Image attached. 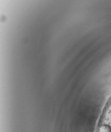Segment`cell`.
Returning a JSON list of instances; mask_svg holds the SVG:
<instances>
[{"mask_svg": "<svg viewBox=\"0 0 111 132\" xmlns=\"http://www.w3.org/2000/svg\"><path fill=\"white\" fill-rule=\"evenodd\" d=\"M99 132H111V127L107 125H102L100 127Z\"/></svg>", "mask_w": 111, "mask_h": 132, "instance_id": "obj_1", "label": "cell"}]
</instances>
